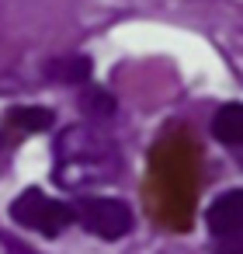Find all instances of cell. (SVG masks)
I'll return each instance as SVG.
<instances>
[{"instance_id": "obj_1", "label": "cell", "mask_w": 243, "mask_h": 254, "mask_svg": "<svg viewBox=\"0 0 243 254\" xmlns=\"http://www.w3.org/2000/svg\"><path fill=\"white\" fill-rule=\"evenodd\" d=\"M118 139L97 122H70L52 136V181L70 195H91L122 178Z\"/></svg>"}, {"instance_id": "obj_2", "label": "cell", "mask_w": 243, "mask_h": 254, "mask_svg": "<svg viewBox=\"0 0 243 254\" xmlns=\"http://www.w3.org/2000/svg\"><path fill=\"white\" fill-rule=\"evenodd\" d=\"M7 216H11L21 230H32V233H39V237H46V240L63 237V233L77 223L73 205L63 202V198H52V195L42 191V188H25L21 195H14L11 205H7Z\"/></svg>"}, {"instance_id": "obj_3", "label": "cell", "mask_w": 243, "mask_h": 254, "mask_svg": "<svg viewBox=\"0 0 243 254\" xmlns=\"http://www.w3.org/2000/svg\"><path fill=\"white\" fill-rule=\"evenodd\" d=\"M70 205H73L77 223L97 240H122L136 226L132 205L115 195H77Z\"/></svg>"}, {"instance_id": "obj_4", "label": "cell", "mask_w": 243, "mask_h": 254, "mask_svg": "<svg viewBox=\"0 0 243 254\" xmlns=\"http://www.w3.org/2000/svg\"><path fill=\"white\" fill-rule=\"evenodd\" d=\"M46 84H59V87H87L94 80V60L87 53H56L49 60H42L39 66Z\"/></svg>"}, {"instance_id": "obj_5", "label": "cell", "mask_w": 243, "mask_h": 254, "mask_svg": "<svg viewBox=\"0 0 243 254\" xmlns=\"http://www.w3.org/2000/svg\"><path fill=\"white\" fill-rule=\"evenodd\" d=\"M205 226L208 237H240L243 233V188H229L222 195L212 198V205L205 209Z\"/></svg>"}, {"instance_id": "obj_6", "label": "cell", "mask_w": 243, "mask_h": 254, "mask_svg": "<svg viewBox=\"0 0 243 254\" xmlns=\"http://www.w3.org/2000/svg\"><path fill=\"white\" fill-rule=\"evenodd\" d=\"M212 139L222 143L226 150L243 146V101H226L212 115Z\"/></svg>"}, {"instance_id": "obj_7", "label": "cell", "mask_w": 243, "mask_h": 254, "mask_svg": "<svg viewBox=\"0 0 243 254\" xmlns=\"http://www.w3.org/2000/svg\"><path fill=\"white\" fill-rule=\"evenodd\" d=\"M77 108L84 112V122L108 126V122L118 115V98H115L108 87L87 84V87H80V94H77Z\"/></svg>"}, {"instance_id": "obj_8", "label": "cell", "mask_w": 243, "mask_h": 254, "mask_svg": "<svg viewBox=\"0 0 243 254\" xmlns=\"http://www.w3.org/2000/svg\"><path fill=\"white\" fill-rule=\"evenodd\" d=\"M52 122H56V112L42 105H14L7 112V126L18 132H46L52 129Z\"/></svg>"}, {"instance_id": "obj_9", "label": "cell", "mask_w": 243, "mask_h": 254, "mask_svg": "<svg viewBox=\"0 0 243 254\" xmlns=\"http://www.w3.org/2000/svg\"><path fill=\"white\" fill-rule=\"evenodd\" d=\"M0 244H4V254H42L32 244H25L21 237H14L11 230H0Z\"/></svg>"}, {"instance_id": "obj_10", "label": "cell", "mask_w": 243, "mask_h": 254, "mask_svg": "<svg viewBox=\"0 0 243 254\" xmlns=\"http://www.w3.org/2000/svg\"><path fill=\"white\" fill-rule=\"evenodd\" d=\"M208 254H243V233L240 237H219V240H212Z\"/></svg>"}, {"instance_id": "obj_11", "label": "cell", "mask_w": 243, "mask_h": 254, "mask_svg": "<svg viewBox=\"0 0 243 254\" xmlns=\"http://www.w3.org/2000/svg\"><path fill=\"white\" fill-rule=\"evenodd\" d=\"M7 153H11V136H7L4 129H0V160H4Z\"/></svg>"}, {"instance_id": "obj_12", "label": "cell", "mask_w": 243, "mask_h": 254, "mask_svg": "<svg viewBox=\"0 0 243 254\" xmlns=\"http://www.w3.org/2000/svg\"><path fill=\"white\" fill-rule=\"evenodd\" d=\"M233 153H236V160H240V167H243V146H240V150H233Z\"/></svg>"}]
</instances>
